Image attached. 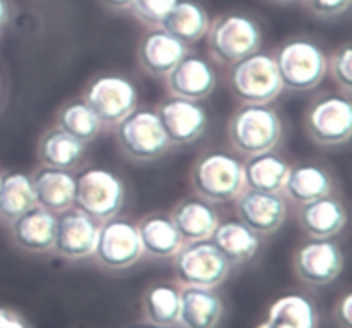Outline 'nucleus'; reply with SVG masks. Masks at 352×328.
Returning a JSON list of instances; mask_svg holds the SVG:
<instances>
[{
	"instance_id": "8",
	"label": "nucleus",
	"mask_w": 352,
	"mask_h": 328,
	"mask_svg": "<svg viewBox=\"0 0 352 328\" xmlns=\"http://www.w3.org/2000/svg\"><path fill=\"white\" fill-rule=\"evenodd\" d=\"M306 134L320 146H342L352 136L351 96L329 93L311 102L305 113Z\"/></svg>"
},
{
	"instance_id": "27",
	"label": "nucleus",
	"mask_w": 352,
	"mask_h": 328,
	"mask_svg": "<svg viewBox=\"0 0 352 328\" xmlns=\"http://www.w3.org/2000/svg\"><path fill=\"white\" fill-rule=\"evenodd\" d=\"M86 155V144L64 133L58 127L45 131L38 143V158L41 165L72 172L79 167Z\"/></svg>"
},
{
	"instance_id": "6",
	"label": "nucleus",
	"mask_w": 352,
	"mask_h": 328,
	"mask_svg": "<svg viewBox=\"0 0 352 328\" xmlns=\"http://www.w3.org/2000/svg\"><path fill=\"white\" fill-rule=\"evenodd\" d=\"M117 144L126 158L133 162H153L172 146L158 119L157 110L134 109L116 127Z\"/></svg>"
},
{
	"instance_id": "28",
	"label": "nucleus",
	"mask_w": 352,
	"mask_h": 328,
	"mask_svg": "<svg viewBox=\"0 0 352 328\" xmlns=\"http://www.w3.org/2000/svg\"><path fill=\"white\" fill-rule=\"evenodd\" d=\"M208 14L199 3L192 0H179L160 28L182 43L189 45L201 40L208 31Z\"/></svg>"
},
{
	"instance_id": "38",
	"label": "nucleus",
	"mask_w": 352,
	"mask_h": 328,
	"mask_svg": "<svg viewBox=\"0 0 352 328\" xmlns=\"http://www.w3.org/2000/svg\"><path fill=\"white\" fill-rule=\"evenodd\" d=\"M102 2L112 9H129L133 0H102Z\"/></svg>"
},
{
	"instance_id": "1",
	"label": "nucleus",
	"mask_w": 352,
	"mask_h": 328,
	"mask_svg": "<svg viewBox=\"0 0 352 328\" xmlns=\"http://www.w3.org/2000/svg\"><path fill=\"white\" fill-rule=\"evenodd\" d=\"M284 134V124L270 105L243 103L227 124V138L234 150L243 157L274 151Z\"/></svg>"
},
{
	"instance_id": "18",
	"label": "nucleus",
	"mask_w": 352,
	"mask_h": 328,
	"mask_svg": "<svg viewBox=\"0 0 352 328\" xmlns=\"http://www.w3.org/2000/svg\"><path fill=\"white\" fill-rule=\"evenodd\" d=\"M30 177L38 206L55 215L74 206L76 175L72 172L41 165Z\"/></svg>"
},
{
	"instance_id": "19",
	"label": "nucleus",
	"mask_w": 352,
	"mask_h": 328,
	"mask_svg": "<svg viewBox=\"0 0 352 328\" xmlns=\"http://www.w3.org/2000/svg\"><path fill=\"white\" fill-rule=\"evenodd\" d=\"M168 217L177 227L184 244L210 239L220 222V217L213 203L196 195L186 196L181 201L175 203L174 210Z\"/></svg>"
},
{
	"instance_id": "25",
	"label": "nucleus",
	"mask_w": 352,
	"mask_h": 328,
	"mask_svg": "<svg viewBox=\"0 0 352 328\" xmlns=\"http://www.w3.org/2000/svg\"><path fill=\"white\" fill-rule=\"evenodd\" d=\"M289 168V162L275 151L246 158L243 162L244 188L261 193H282Z\"/></svg>"
},
{
	"instance_id": "42",
	"label": "nucleus",
	"mask_w": 352,
	"mask_h": 328,
	"mask_svg": "<svg viewBox=\"0 0 352 328\" xmlns=\"http://www.w3.org/2000/svg\"><path fill=\"white\" fill-rule=\"evenodd\" d=\"M0 175H2V174H0Z\"/></svg>"
},
{
	"instance_id": "41",
	"label": "nucleus",
	"mask_w": 352,
	"mask_h": 328,
	"mask_svg": "<svg viewBox=\"0 0 352 328\" xmlns=\"http://www.w3.org/2000/svg\"><path fill=\"white\" fill-rule=\"evenodd\" d=\"M258 328H272L270 325H268V323L267 322H265V323H261V325L260 327H258Z\"/></svg>"
},
{
	"instance_id": "26",
	"label": "nucleus",
	"mask_w": 352,
	"mask_h": 328,
	"mask_svg": "<svg viewBox=\"0 0 352 328\" xmlns=\"http://www.w3.org/2000/svg\"><path fill=\"white\" fill-rule=\"evenodd\" d=\"M333 182L329 172L315 164H299L289 168L282 193L298 205L332 195Z\"/></svg>"
},
{
	"instance_id": "29",
	"label": "nucleus",
	"mask_w": 352,
	"mask_h": 328,
	"mask_svg": "<svg viewBox=\"0 0 352 328\" xmlns=\"http://www.w3.org/2000/svg\"><path fill=\"white\" fill-rule=\"evenodd\" d=\"M36 206L31 177L23 172L0 175V220L14 222L17 217Z\"/></svg>"
},
{
	"instance_id": "16",
	"label": "nucleus",
	"mask_w": 352,
	"mask_h": 328,
	"mask_svg": "<svg viewBox=\"0 0 352 328\" xmlns=\"http://www.w3.org/2000/svg\"><path fill=\"white\" fill-rule=\"evenodd\" d=\"M164 79L170 96L192 102L208 98L217 86V72L210 61L189 52Z\"/></svg>"
},
{
	"instance_id": "9",
	"label": "nucleus",
	"mask_w": 352,
	"mask_h": 328,
	"mask_svg": "<svg viewBox=\"0 0 352 328\" xmlns=\"http://www.w3.org/2000/svg\"><path fill=\"white\" fill-rule=\"evenodd\" d=\"M172 258L175 278L184 287H219L232 267L210 239L186 243Z\"/></svg>"
},
{
	"instance_id": "24",
	"label": "nucleus",
	"mask_w": 352,
	"mask_h": 328,
	"mask_svg": "<svg viewBox=\"0 0 352 328\" xmlns=\"http://www.w3.org/2000/svg\"><path fill=\"white\" fill-rule=\"evenodd\" d=\"M210 241L230 265L248 263L260 250V236L244 226L241 220L219 222Z\"/></svg>"
},
{
	"instance_id": "20",
	"label": "nucleus",
	"mask_w": 352,
	"mask_h": 328,
	"mask_svg": "<svg viewBox=\"0 0 352 328\" xmlns=\"http://www.w3.org/2000/svg\"><path fill=\"white\" fill-rule=\"evenodd\" d=\"M55 223L57 215L36 205L10 222V234L21 250L45 254L54 250Z\"/></svg>"
},
{
	"instance_id": "12",
	"label": "nucleus",
	"mask_w": 352,
	"mask_h": 328,
	"mask_svg": "<svg viewBox=\"0 0 352 328\" xmlns=\"http://www.w3.org/2000/svg\"><path fill=\"white\" fill-rule=\"evenodd\" d=\"M100 222L79 210L78 206L57 213L54 250L58 256L69 261L91 258L95 253Z\"/></svg>"
},
{
	"instance_id": "17",
	"label": "nucleus",
	"mask_w": 352,
	"mask_h": 328,
	"mask_svg": "<svg viewBox=\"0 0 352 328\" xmlns=\"http://www.w3.org/2000/svg\"><path fill=\"white\" fill-rule=\"evenodd\" d=\"M188 52V45L162 28H155L141 38L138 47V62L151 78H165Z\"/></svg>"
},
{
	"instance_id": "30",
	"label": "nucleus",
	"mask_w": 352,
	"mask_h": 328,
	"mask_svg": "<svg viewBox=\"0 0 352 328\" xmlns=\"http://www.w3.org/2000/svg\"><path fill=\"white\" fill-rule=\"evenodd\" d=\"M267 323L272 328H316L318 316L311 301L302 296H284L272 305Z\"/></svg>"
},
{
	"instance_id": "13",
	"label": "nucleus",
	"mask_w": 352,
	"mask_h": 328,
	"mask_svg": "<svg viewBox=\"0 0 352 328\" xmlns=\"http://www.w3.org/2000/svg\"><path fill=\"white\" fill-rule=\"evenodd\" d=\"M294 268L308 285H327L342 274V250L332 239H309L296 251Z\"/></svg>"
},
{
	"instance_id": "36",
	"label": "nucleus",
	"mask_w": 352,
	"mask_h": 328,
	"mask_svg": "<svg viewBox=\"0 0 352 328\" xmlns=\"http://www.w3.org/2000/svg\"><path fill=\"white\" fill-rule=\"evenodd\" d=\"M351 306H352V296L347 292V294L340 299L339 306H337V320H339V325L342 328L352 327Z\"/></svg>"
},
{
	"instance_id": "21",
	"label": "nucleus",
	"mask_w": 352,
	"mask_h": 328,
	"mask_svg": "<svg viewBox=\"0 0 352 328\" xmlns=\"http://www.w3.org/2000/svg\"><path fill=\"white\" fill-rule=\"evenodd\" d=\"M298 220L311 239H332L346 227L347 212L342 201L329 195L299 205Z\"/></svg>"
},
{
	"instance_id": "32",
	"label": "nucleus",
	"mask_w": 352,
	"mask_h": 328,
	"mask_svg": "<svg viewBox=\"0 0 352 328\" xmlns=\"http://www.w3.org/2000/svg\"><path fill=\"white\" fill-rule=\"evenodd\" d=\"M144 316L155 327L172 328L179 320V292L170 285L157 284L144 294Z\"/></svg>"
},
{
	"instance_id": "35",
	"label": "nucleus",
	"mask_w": 352,
	"mask_h": 328,
	"mask_svg": "<svg viewBox=\"0 0 352 328\" xmlns=\"http://www.w3.org/2000/svg\"><path fill=\"white\" fill-rule=\"evenodd\" d=\"M305 2L315 16L323 17V19L340 16L351 6V0H305Z\"/></svg>"
},
{
	"instance_id": "33",
	"label": "nucleus",
	"mask_w": 352,
	"mask_h": 328,
	"mask_svg": "<svg viewBox=\"0 0 352 328\" xmlns=\"http://www.w3.org/2000/svg\"><path fill=\"white\" fill-rule=\"evenodd\" d=\"M179 0H133L129 9L133 10L134 17L144 24V26L160 28L167 14L174 9Z\"/></svg>"
},
{
	"instance_id": "39",
	"label": "nucleus",
	"mask_w": 352,
	"mask_h": 328,
	"mask_svg": "<svg viewBox=\"0 0 352 328\" xmlns=\"http://www.w3.org/2000/svg\"><path fill=\"white\" fill-rule=\"evenodd\" d=\"M10 16V7L7 3V0H0V28L9 21Z\"/></svg>"
},
{
	"instance_id": "5",
	"label": "nucleus",
	"mask_w": 352,
	"mask_h": 328,
	"mask_svg": "<svg viewBox=\"0 0 352 328\" xmlns=\"http://www.w3.org/2000/svg\"><path fill=\"white\" fill-rule=\"evenodd\" d=\"M229 86L241 103L268 105L282 93L274 55L256 52L236 62L229 69Z\"/></svg>"
},
{
	"instance_id": "10",
	"label": "nucleus",
	"mask_w": 352,
	"mask_h": 328,
	"mask_svg": "<svg viewBox=\"0 0 352 328\" xmlns=\"http://www.w3.org/2000/svg\"><path fill=\"white\" fill-rule=\"evenodd\" d=\"M82 102L95 112L103 127H117L138 107V89L124 76L105 74L89 83Z\"/></svg>"
},
{
	"instance_id": "11",
	"label": "nucleus",
	"mask_w": 352,
	"mask_h": 328,
	"mask_svg": "<svg viewBox=\"0 0 352 328\" xmlns=\"http://www.w3.org/2000/svg\"><path fill=\"white\" fill-rule=\"evenodd\" d=\"M93 256L109 270L129 268L143 256L136 223L120 217L100 222Z\"/></svg>"
},
{
	"instance_id": "22",
	"label": "nucleus",
	"mask_w": 352,
	"mask_h": 328,
	"mask_svg": "<svg viewBox=\"0 0 352 328\" xmlns=\"http://www.w3.org/2000/svg\"><path fill=\"white\" fill-rule=\"evenodd\" d=\"M222 299L213 289L184 287L179 292L181 328H217L222 318Z\"/></svg>"
},
{
	"instance_id": "7",
	"label": "nucleus",
	"mask_w": 352,
	"mask_h": 328,
	"mask_svg": "<svg viewBox=\"0 0 352 328\" xmlns=\"http://www.w3.org/2000/svg\"><path fill=\"white\" fill-rule=\"evenodd\" d=\"M126 199L122 179L107 168L91 167L76 177L74 206L98 222L119 215Z\"/></svg>"
},
{
	"instance_id": "3",
	"label": "nucleus",
	"mask_w": 352,
	"mask_h": 328,
	"mask_svg": "<svg viewBox=\"0 0 352 328\" xmlns=\"http://www.w3.org/2000/svg\"><path fill=\"white\" fill-rule=\"evenodd\" d=\"M282 88L309 91L322 85L329 72V57L316 41L292 38L282 43L274 55Z\"/></svg>"
},
{
	"instance_id": "40",
	"label": "nucleus",
	"mask_w": 352,
	"mask_h": 328,
	"mask_svg": "<svg viewBox=\"0 0 352 328\" xmlns=\"http://www.w3.org/2000/svg\"><path fill=\"white\" fill-rule=\"evenodd\" d=\"M272 2H277V3H289V2H294V0H272Z\"/></svg>"
},
{
	"instance_id": "34",
	"label": "nucleus",
	"mask_w": 352,
	"mask_h": 328,
	"mask_svg": "<svg viewBox=\"0 0 352 328\" xmlns=\"http://www.w3.org/2000/svg\"><path fill=\"white\" fill-rule=\"evenodd\" d=\"M329 72L333 81L339 86L340 93L351 96L352 93V48L349 43H344L337 48L329 61Z\"/></svg>"
},
{
	"instance_id": "4",
	"label": "nucleus",
	"mask_w": 352,
	"mask_h": 328,
	"mask_svg": "<svg viewBox=\"0 0 352 328\" xmlns=\"http://www.w3.org/2000/svg\"><path fill=\"white\" fill-rule=\"evenodd\" d=\"M208 50L217 62L232 65L261 47V28L248 14L229 12L217 17L205 34Z\"/></svg>"
},
{
	"instance_id": "37",
	"label": "nucleus",
	"mask_w": 352,
	"mask_h": 328,
	"mask_svg": "<svg viewBox=\"0 0 352 328\" xmlns=\"http://www.w3.org/2000/svg\"><path fill=\"white\" fill-rule=\"evenodd\" d=\"M0 328H28L26 323L9 309L0 306Z\"/></svg>"
},
{
	"instance_id": "14",
	"label": "nucleus",
	"mask_w": 352,
	"mask_h": 328,
	"mask_svg": "<svg viewBox=\"0 0 352 328\" xmlns=\"http://www.w3.org/2000/svg\"><path fill=\"white\" fill-rule=\"evenodd\" d=\"M157 113L168 141L174 146L195 143L205 134L208 126L205 107L192 100L170 96L158 105Z\"/></svg>"
},
{
	"instance_id": "31",
	"label": "nucleus",
	"mask_w": 352,
	"mask_h": 328,
	"mask_svg": "<svg viewBox=\"0 0 352 328\" xmlns=\"http://www.w3.org/2000/svg\"><path fill=\"white\" fill-rule=\"evenodd\" d=\"M55 127L71 134L81 143L88 144L89 141L96 140L103 126L98 117L95 116V112L82 100H76V102L65 103L58 110Z\"/></svg>"
},
{
	"instance_id": "15",
	"label": "nucleus",
	"mask_w": 352,
	"mask_h": 328,
	"mask_svg": "<svg viewBox=\"0 0 352 328\" xmlns=\"http://www.w3.org/2000/svg\"><path fill=\"white\" fill-rule=\"evenodd\" d=\"M234 201L241 222L258 236L277 232L287 217V201L282 193H261L244 188Z\"/></svg>"
},
{
	"instance_id": "2",
	"label": "nucleus",
	"mask_w": 352,
	"mask_h": 328,
	"mask_svg": "<svg viewBox=\"0 0 352 328\" xmlns=\"http://www.w3.org/2000/svg\"><path fill=\"white\" fill-rule=\"evenodd\" d=\"M191 188L213 205L234 201L244 189L243 162L226 150L205 151L192 164Z\"/></svg>"
},
{
	"instance_id": "23",
	"label": "nucleus",
	"mask_w": 352,
	"mask_h": 328,
	"mask_svg": "<svg viewBox=\"0 0 352 328\" xmlns=\"http://www.w3.org/2000/svg\"><path fill=\"white\" fill-rule=\"evenodd\" d=\"M136 229L140 234L143 254L151 258H158V260L172 258L184 246L177 227L165 213H151V215L143 217L136 223Z\"/></svg>"
}]
</instances>
